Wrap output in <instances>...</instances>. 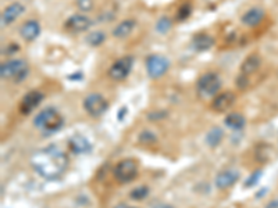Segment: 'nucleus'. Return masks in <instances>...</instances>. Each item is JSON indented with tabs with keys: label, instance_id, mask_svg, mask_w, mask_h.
<instances>
[{
	"label": "nucleus",
	"instance_id": "obj_1",
	"mask_svg": "<svg viewBox=\"0 0 278 208\" xmlns=\"http://www.w3.org/2000/svg\"><path fill=\"white\" fill-rule=\"evenodd\" d=\"M31 164L36 172L42 178L47 180H54L61 178L64 172L68 168V157L57 147H45L42 150L36 151L32 158Z\"/></svg>",
	"mask_w": 278,
	"mask_h": 208
},
{
	"label": "nucleus",
	"instance_id": "obj_2",
	"mask_svg": "<svg viewBox=\"0 0 278 208\" xmlns=\"http://www.w3.org/2000/svg\"><path fill=\"white\" fill-rule=\"evenodd\" d=\"M29 74V67L24 58H12L0 65L2 79H13L16 83L23 82Z\"/></svg>",
	"mask_w": 278,
	"mask_h": 208
},
{
	"label": "nucleus",
	"instance_id": "obj_3",
	"mask_svg": "<svg viewBox=\"0 0 278 208\" xmlns=\"http://www.w3.org/2000/svg\"><path fill=\"white\" fill-rule=\"evenodd\" d=\"M64 118L54 107H46L34 118V125L47 132H56L63 127Z\"/></svg>",
	"mask_w": 278,
	"mask_h": 208
},
{
	"label": "nucleus",
	"instance_id": "obj_4",
	"mask_svg": "<svg viewBox=\"0 0 278 208\" xmlns=\"http://www.w3.org/2000/svg\"><path fill=\"white\" fill-rule=\"evenodd\" d=\"M221 89V79L217 72H206L196 82V92L202 98L215 97Z\"/></svg>",
	"mask_w": 278,
	"mask_h": 208
},
{
	"label": "nucleus",
	"instance_id": "obj_5",
	"mask_svg": "<svg viewBox=\"0 0 278 208\" xmlns=\"http://www.w3.org/2000/svg\"><path fill=\"white\" fill-rule=\"evenodd\" d=\"M145 67L148 75L152 79H159L163 75L167 74L170 68V61L167 57L160 56V54H151L145 60Z\"/></svg>",
	"mask_w": 278,
	"mask_h": 208
},
{
	"label": "nucleus",
	"instance_id": "obj_6",
	"mask_svg": "<svg viewBox=\"0 0 278 208\" xmlns=\"http://www.w3.org/2000/svg\"><path fill=\"white\" fill-rule=\"evenodd\" d=\"M138 176V162L132 158H125L114 168V178L120 183H128Z\"/></svg>",
	"mask_w": 278,
	"mask_h": 208
},
{
	"label": "nucleus",
	"instance_id": "obj_7",
	"mask_svg": "<svg viewBox=\"0 0 278 208\" xmlns=\"http://www.w3.org/2000/svg\"><path fill=\"white\" fill-rule=\"evenodd\" d=\"M84 109L91 117H100L109 109V101L100 93H89L84 100Z\"/></svg>",
	"mask_w": 278,
	"mask_h": 208
},
{
	"label": "nucleus",
	"instance_id": "obj_8",
	"mask_svg": "<svg viewBox=\"0 0 278 208\" xmlns=\"http://www.w3.org/2000/svg\"><path fill=\"white\" fill-rule=\"evenodd\" d=\"M133 67V57L132 56H124V57L118 58L117 61L111 64V67L109 68V76L113 81H122L125 79L131 69Z\"/></svg>",
	"mask_w": 278,
	"mask_h": 208
},
{
	"label": "nucleus",
	"instance_id": "obj_9",
	"mask_svg": "<svg viewBox=\"0 0 278 208\" xmlns=\"http://www.w3.org/2000/svg\"><path fill=\"white\" fill-rule=\"evenodd\" d=\"M91 27H92V20L85 14H74V16L67 18L64 23V28L70 32H74V34L85 32Z\"/></svg>",
	"mask_w": 278,
	"mask_h": 208
},
{
	"label": "nucleus",
	"instance_id": "obj_10",
	"mask_svg": "<svg viewBox=\"0 0 278 208\" xmlns=\"http://www.w3.org/2000/svg\"><path fill=\"white\" fill-rule=\"evenodd\" d=\"M43 98H45V96H43V93L41 90H31L21 100V103H20V113L23 116H29L43 101Z\"/></svg>",
	"mask_w": 278,
	"mask_h": 208
},
{
	"label": "nucleus",
	"instance_id": "obj_11",
	"mask_svg": "<svg viewBox=\"0 0 278 208\" xmlns=\"http://www.w3.org/2000/svg\"><path fill=\"white\" fill-rule=\"evenodd\" d=\"M241 178V175L238 172L237 169H224L221 171L217 176H216L215 185L217 189L220 190H226L228 187H231L237 183L238 180Z\"/></svg>",
	"mask_w": 278,
	"mask_h": 208
},
{
	"label": "nucleus",
	"instance_id": "obj_12",
	"mask_svg": "<svg viewBox=\"0 0 278 208\" xmlns=\"http://www.w3.org/2000/svg\"><path fill=\"white\" fill-rule=\"evenodd\" d=\"M235 94L232 92H223L213 97L212 101V110L216 113H226L232 107V104L235 103Z\"/></svg>",
	"mask_w": 278,
	"mask_h": 208
},
{
	"label": "nucleus",
	"instance_id": "obj_13",
	"mask_svg": "<svg viewBox=\"0 0 278 208\" xmlns=\"http://www.w3.org/2000/svg\"><path fill=\"white\" fill-rule=\"evenodd\" d=\"M24 12H25V7L20 2H14L12 5H9L2 13V18H0L2 20V25L7 27V25L13 24Z\"/></svg>",
	"mask_w": 278,
	"mask_h": 208
},
{
	"label": "nucleus",
	"instance_id": "obj_14",
	"mask_svg": "<svg viewBox=\"0 0 278 208\" xmlns=\"http://www.w3.org/2000/svg\"><path fill=\"white\" fill-rule=\"evenodd\" d=\"M20 35L24 41L34 42L39 35H41V24L36 20H28L21 25L20 28Z\"/></svg>",
	"mask_w": 278,
	"mask_h": 208
},
{
	"label": "nucleus",
	"instance_id": "obj_15",
	"mask_svg": "<svg viewBox=\"0 0 278 208\" xmlns=\"http://www.w3.org/2000/svg\"><path fill=\"white\" fill-rule=\"evenodd\" d=\"M135 28H136V20H133V18L122 20L121 23L117 24V27H114V29H113V36L117 39H125L132 34Z\"/></svg>",
	"mask_w": 278,
	"mask_h": 208
},
{
	"label": "nucleus",
	"instance_id": "obj_16",
	"mask_svg": "<svg viewBox=\"0 0 278 208\" xmlns=\"http://www.w3.org/2000/svg\"><path fill=\"white\" fill-rule=\"evenodd\" d=\"M70 150L76 154H85V153H89L92 150V145L89 143L85 136H81V135H76L68 140Z\"/></svg>",
	"mask_w": 278,
	"mask_h": 208
},
{
	"label": "nucleus",
	"instance_id": "obj_17",
	"mask_svg": "<svg viewBox=\"0 0 278 208\" xmlns=\"http://www.w3.org/2000/svg\"><path fill=\"white\" fill-rule=\"evenodd\" d=\"M261 65V57L257 53H252L248 57L243 60V63L241 64V74L242 75L249 76L252 74H255L257 69L260 68Z\"/></svg>",
	"mask_w": 278,
	"mask_h": 208
},
{
	"label": "nucleus",
	"instance_id": "obj_18",
	"mask_svg": "<svg viewBox=\"0 0 278 208\" xmlns=\"http://www.w3.org/2000/svg\"><path fill=\"white\" fill-rule=\"evenodd\" d=\"M215 45V39L208 34L204 32H199V34L193 35L192 38V46L196 52H207Z\"/></svg>",
	"mask_w": 278,
	"mask_h": 208
},
{
	"label": "nucleus",
	"instance_id": "obj_19",
	"mask_svg": "<svg viewBox=\"0 0 278 208\" xmlns=\"http://www.w3.org/2000/svg\"><path fill=\"white\" fill-rule=\"evenodd\" d=\"M264 20V12L259 9V7H253V9H249L248 12L243 13V16L241 17V21H242L243 25L246 27H256L259 25Z\"/></svg>",
	"mask_w": 278,
	"mask_h": 208
},
{
	"label": "nucleus",
	"instance_id": "obj_20",
	"mask_svg": "<svg viewBox=\"0 0 278 208\" xmlns=\"http://www.w3.org/2000/svg\"><path fill=\"white\" fill-rule=\"evenodd\" d=\"M224 124L226 127H228L232 131H241L246 124V120L242 114H238V113H231L224 118Z\"/></svg>",
	"mask_w": 278,
	"mask_h": 208
},
{
	"label": "nucleus",
	"instance_id": "obj_21",
	"mask_svg": "<svg viewBox=\"0 0 278 208\" xmlns=\"http://www.w3.org/2000/svg\"><path fill=\"white\" fill-rule=\"evenodd\" d=\"M223 138H224L223 129L219 127H215L212 128L207 132V135H206V143H207L210 147H217V146L221 143Z\"/></svg>",
	"mask_w": 278,
	"mask_h": 208
},
{
	"label": "nucleus",
	"instance_id": "obj_22",
	"mask_svg": "<svg viewBox=\"0 0 278 208\" xmlns=\"http://www.w3.org/2000/svg\"><path fill=\"white\" fill-rule=\"evenodd\" d=\"M85 41H87V43L89 46L98 47L100 46V45H103L104 41H106V34L102 32V31H93V32H91V34L85 38Z\"/></svg>",
	"mask_w": 278,
	"mask_h": 208
},
{
	"label": "nucleus",
	"instance_id": "obj_23",
	"mask_svg": "<svg viewBox=\"0 0 278 208\" xmlns=\"http://www.w3.org/2000/svg\"><path fill=\"white\" fill-rule=\"evenodd\" d=\"M148 196H149V187L148 186H138V187L132 189L131 193H129V197L132 200H135V201H142Z\"/></svg>",
	"mask_w": 278,
	"mask_h": 208
},
{
	"label": "nucleus",
	"instance_id": "obj_24",
	"mask_svg": "<svg viewBox=\"0 0 278 208\" xmlns=\"http://www.w3.org/2000/svg\"><path fill=\"white\" fill-rule=\"evenodd\" d=\"M173 28V23H171V20L168 17H162L157 20L156 23V31L159 34H167L170 32V29Z\"/></svg>",
	"mask_w": 278,
	"mask_h": 208
},
{
	"label": "nucleus",
	"instance_id": "obj_25",
	"mask_svg": "<svg viewBox=\"0 0 278 208\" xmlns=\"http://www.w3.org/2000/svg\"><path fill=\"white\" fill-rule=\"evenodd\" d=\"M192 14V5L191 3H182L178 9V12H177V20L178 21H185L189 18V16Z\"/></svg>",
	"mask_w": 278,
	"mask_h": 208
},
{
	"label": "nucleus",
	"instance_id": "obj_26",
	"mask_svg": "<svg viewBox=\"0 0 278 208\" xmlns=\"http://www.w3.org/2000/svg\"><path fill=\"white\" fill-rule=\"evenodd\" d=\"M263 176V172L261 169H256L255 172L250 175L249 178L245 182V187H253L255 185H257V182L260 180V178Z\"/></svg>",
	"mask_w": 278,
	"mask_h": 208
},
{
	"label": "nucleus",
	"instance_id": "obj_27",
	"mask_svg": "<svg viewBox=\"0 0 278 208\" xmlns=\"http://www.w3.org/2000/svg\"><path fill=\"white\" fill-rule=\"evenodd\" d=\"M76 5L78 7V10L84 13L91 12L93 9V0H76Z\"/></svg>",
	"mask_w": 278,
	"mask_h": 208
},
{
	"label": "nucleus",
	"instance_id": "obj_28",
	"mask_svg": "<svg viewBox=\"0 0 278 208\" xmlns=\"http://www.w3.org/2000/svg\"><path fill=\"white\" fill-rule=\"evenodd\" d=\"M248 86H249V76L239 74V75H238V78H237V87H238V89L243 90V89H246Z\"/></svg>",
	"mask_w": 278,
	"mask_h": 208
},
{
	"label": "nucleus",
	"instance_id": "obj_29",
	"mask_svg": "<svg viewBox=\"0 0 278 208\" xmlns=\"http://www.w3.org/2000/svg\"><path fill=\"white\" fill-rule=\"evenodd\" d=\"M139 142L141 143H153V142H156V136L151 132H142L141 133V136H139Z\"/></svg>",
	"mask_w": 278,
	"mask_h": 208
},
{
	"label": "nucleus",
	"instance_id": "obj_30",
	"mask_svg": "<svg viewBox=\"0 0 278 208\" xmlns=\"http://www.w3.org/2000/svg\"><path fill=\"white\" fill-rule=\"evenodd\" d=\"M266 208H278V198L277 200H272L266 205Z\"/></svg>",
	"mask_w": 278,
	"mask_h": 208
},
{
	"label": "nucleus",
	"instance_id": "obj_31",
	"mask_svg": "<svg viewBox=\"0 0 278 208\" xmlns=\"http://www.w3.org/2000/svg\"><path fill=\"white\" fill-rule=\"evenodd\" d=\"M77 78H82V74H81V72H78V74H76V75H71V76H70V79H77Z\"/></svg>",
	"mask_w": 278,
	"mask_h": 208
},
{
	"label": "nucleus",
	"instance_id": "obj_32",
	"mask_svg": "<svg viewBox=\"0 0 278 208\" xmlns=\"http://www.w3.org/2000/svg\"><path fill=\"white\" fill-rule=\"evenodd\" d=\"M155 208H174L173 205H168V204H160V205H157Z\"/></svg>",
	"mask_w": 278,
	"mask_h": 208
},
{
	"label": "nucleus",
	"instance_id": "obj_33",
	"mask_svg": "<svg viewBox=\"0 0 278 208\" xmlns=\"http://www.w3.org/2000/svg\"><path fill=\"white\" fill-rule=\"evenodd\" d=\"M114 208H128V205H127V204H122V202H121V204H117Z\"/></svg>",
	"mask_w": 278,
	"mask_h": 208
},
{
	"label": "nucleus",
	"instance_id": "obj_34",
	"mask_svg": "<svg viewBox=\"0 0 278 208\" xmlns=\"http://www.w3.org/2000/svg\"><path fill=\"white\" fill-rule=\"evenodd\" d=\"M128 208H136V207H129V205H128Z\"/></svg>",
	"mask_w": 278,
	"mask_h": 208
}]
</instances>
